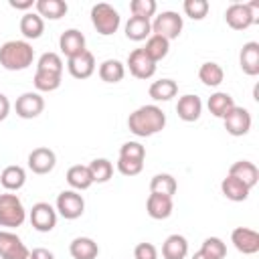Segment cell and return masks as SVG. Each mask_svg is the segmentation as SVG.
Here are the masks:
<instances>
[{"label": "cell", "mask_w": 259, "mask_h": 259, "mask_svg": "<svg viewBox=\"0 0 259 259\" xmlns=\"http://www.w3.org/2000/svg\"><path fill=\"white\" fill-rule=\"evenodd\" d=\"M166 125V113L158 105H142L127 117V127L132 134L140 138L154 136L162 132Z\"/></svg>", "instance_id": "1"}, {"label": "cell", "mask_w": 259, "mask_h": 259, "mask_svg": "<svg viewBox=\"0 0 259 259\" xmlns=\"http://www.w3.org/2000/svg\"><path fill=\"white\" fill-rule=\"evenodd\" d=\"M34 61V49L26 40H8L0 47V65L6 71H24Z\"/></svg>", "instance_id": "2"}, {"label": "cell", "mask_w": 259, "mask_h": 259, "mask_svg": "<svg viewBox=\"0 0 259 259\" xmlns=\"http://www.w3.org/2000/svg\"><path fill=\"white\" fill-rule=\"evenodd\" d=\"M24 219H26V210L22 200L10 192L0 194V227L16 229L24 223Z\"/></svg>", "instance_id": "3"}, {"label": "cell", "mask_w": 259, "mask_h": 259, "mask_svg": "<svg viewBox=\"0 0 259 259\" xmlns=\"http://www.w3.org/2000/svg\"><path fill=\"white\" fill-rule=\"evenodd\" d=\"M91 22H93V26L99 34L109 36L119 28L121 18H119V12L113 6L105 4V2H99L91 8Z\"/></svg>", "instance_id": "4"}, {"label": "cell", "mask_w": 259, "mask_h": 259, "mask_svg": "<svg viewBox=\"0 0 259 259\" xmlns=\"http://www.w3.org/2000/svg\"><path fill=\"white\" fill-rule=\"evenodd\" d=\"M259 6V2H249V4H241L235 2L225 10V20L233 30H247L251 24L257 22L255 18V8Z\"/></svg>", "instance_id": "5"}, {"label": "cell", "mask_w": 259, "mask_h": 259, "mask_svg": "<svg viewBox=\"0 0 259 259\" xmlns=\"http://www.w3.org/2000/svg\"><path fill=\"white\" fill-rule=\"evenodd\" d=\"M182 16L178 12H172V10H166L162 14H158L152 22V34H158L166 40H174L180 36L182 32Z\"/></svg>", "instance_id": "6"}, {"label": "cell", "mask_w": 259, "mask_h": 259, "mask_svg": "<svg viewBox=\"0 0 259 259\" xmlns=\"http://www.w3.org/2000/svg\"><path fill=\"white\" fill-rule=\"evenodd\" d=\"M57 210L63 219L75 221L85 212V200L77 190H63L57 196Z\"/></svg>", "instance_id": "7"}, {"label": "cell", "mask_w": 259, "mask_h": 259, "mask_svg": "<svg viewBox=\"0 0 259 259\" xmlns=\"http://www.w3.org/2000/svg\"><path fill=\"white\" fill-rule=\"evenodd\" d=\"M30 251L12 231H0V259H28Z\"/></svg>", "instance_id": "8"}, {"label": "cell", "mask_w": 259, "mask_h": 259, "mask_svg": "<svg viewBox=\"0 0 259 259\" xmlns=\"http://www.w3.org/2000/svg\"><path fill=\"white\" fill-rule=\"evenodd\" d=\"M28 219H30V225L38 233H49L57 225V210L49 202H36V204H32Z\"/></svg>", "instance_id": "9"}, {"label": "cell", "mask_w": 259, "mask_h": 259, "mask_svg": "<svg viewBox=\"0 0 259 259\" xmlns=\"http://www.w3.org/2000/svg\"><path fill=\"white\" fill-rule=\"evenodd\" d=\"M16 115L22 117V119H32V117H38L45 109V99L40 97V93L36 91H26L22 93L18 99H16Z\"/></svg>", "instance_id": "10"}, {"label": "cell", "mask_w": 259, "mask_h": 259, "mask_svg": "<svg viewBox=\"0 0 259 259\" xmlns=\"http://www.w3.org/2000/svg\"><path fill=\"white\" fill-rule=\"evenodd\" d=\"M223 121H225V130H227L231 136H235V138L245 136V134L251 130V113H249L245 107H239V105H235V107L223 117Z\"/></svg>", "instance_id": "11"}, {"label": "cell", "mask_w": 259, "mask_h": 259, "mask_svg": "<svg viewBox=\"0 0 259 259\" xmlns=\"http://www.w3.org/2000/svg\"><path fill=\"white\" fill-rule=\"evenodd\" d=\"M231 243L243 255H255L259 251V233L247 227H237L231 233Z\"/></svg>", "instance_id": "12"}, {"label": "cell", "mask_w": 259, "mask_h": 259, "mask_svg": "<svg viewBox=\"0 0 259 259\" xmlns=\"http://www.w3.org/2000/svg\"><path fill=\"white\" fill-rule=\"evenodd\" d=\"M127 67H130V73L136 79H150L156 73V63L144 53V49H134L130 53Z\"/></svg>", "instance_id": "13"}, {"label": "cell", "mask_w": 259, "mask_h": 259, "mask_svg": "<svg viewBox=\"0 0 259 259\" xmlns=\"http://www.w3.org/2000/svg\"><path fill=\"white\" fill-rule=\"evenodd\" d=\"M59 49L67 59L81 55L83 51H87L85 49V34L77 28H67L59 38Z\"/></svg>", "instance_id": "14"}, {"label": "cell", "mask_w": 259, "mask_h": 259, "mask_svg": "<svg viewBox=\"0 0 259 259\" xmlns=\"http://www.w3.org/2000/svg\"><path fill=\"white\" fill-rule=\"evenodd\" d=\"M67 69H69L71 77H75V79L91 77L93 71H95V57H93V53L91 51H83L81 55L67 59Z\"/></svg>", "instance_id": "15"}, {"label": "cell", "mask_w": 259, "mask_h": 259, "mask_svg": "<svg viewBox=\"0 0 259 259\" xmlns=\"http://www.w3.org/2000/svg\"><path fill=\"white\" fill-rule=\"evenodd\" d=\"M57 164V156L51 148H34L28 154V168L34 174H49Z\"/></svg>", "instance_id": "16"}, {"label": "cell", "mask_w": 259, "mask_h": 259, "mask_svg": "<svg viewBox=\"0 0 259 259\" xmlns=\"http://www.w3.org/2000/svg\"><path fill=\"white\" fill-rule=\"evenodd\" d=\"M239 63H241V69L245 75H249V77L259 75V42H255V40L245 42L241 49V55H239Z\"/></svg>", "instance_id": "17"}, {"label": "cell", "mask_w": 259, "mask_h": 259, "mask_svg": "<svg viewBox=\"0 0 259 259\" xmlns=\"http://www.w3.org/2000/svg\"><path fill=\"white\" fill-rule=\"evenodd\" d=\"M176 113H178V117L182 121H196L200 117V113H202V101H200V97L198 95H192V93L182 95L178 99V103H176Z\"/></svg>", "instance_id": "18"}, {"label": "cell", "mask_w": 259, "mask_h": 259, "mask_svg": "<svg viewBox=\"0 0 259 259\" xmlns=\"http://www.w3.org/2000/svg\"><path fill=\"white\" fill-rule=\"evenodd\" d=\"M229 176L241 180L247 188H253V186L259 182V170H257V166H255L253 162H249V160H239V162H235V164L229 168Z\"/></svg>", "instance_id": "19"}, {"label": "cell", "mask_w": 259, "mask_h": 259, "mask_svg": "<svg viewBox=\"0 0 259 259\" xmlns=\"http://www.w3.org/2000/svg\"><path fill=\"white\" fill-rule=\"evenodd\" d=\"M172 198L170 196H164V194H150L148 196V202H146V210L152 219L156 221H162V219H168L172 214Z\"/></svg>", "instance_id": "20"}, {"label": "cell", "mask_w": 259, "mask_h": 259, "mask_svg": "<svg viewBox=\"0 0 259 259\" xmlns=\"http://www.w3.org/2000/svg\"><path fill=\"white\" fill-rule=\"evenodd\" d=\"M69 253L73 259H95L99 255V247L91 237H75L69 245Z\"/></svg>", "instance_id": "21"}, {"label": "cell", "mask_w": 259, "mask_h": 259, "mask_svg": "<svg viewBox=\"0 0 259 259\" xmlns=\"http://www.w3.org/2000/svg\"><path fill=\"white\" fill-rule=\"evenodd\" d=\"M34 8H36V14L40 18L45 16L49 20H59L69 10V6H67L65 0H36L34 2Z\"/></svg>", "instance_id": "22"}, {"label": "cell", "mask_w": 259, "mask_h": 259, "mask_svg": "<svg viewBox=\"0 0 259 259\" xmlns=\"http://www.w3.org/2000/svg\"><path fill=\"white\" fill-rule=\"evenodd\" d=\"M125 36L130 40H148L152 36V22L146 18H138V16H130V20L125 22Z\"/></svg>", "instance_id": "23"}, {"label": "cell", "mask_w": 259, "mask_h": 259, "mask_svg": "<svg viewBox=\"0 0 259 259\" xmlns=\"http://www.w3.org/2000/svg\"><path fill=\"white\" fill-rule=\"evenodd\" d=\"M188 255V241L182 235H170L166 237L162 245V257L164 259H184Z\"/></svg>", "instance_id": "24"}, {"label": "cell", "mask_w": 259, "mask_h": 259, "mask_svg": "<svg viewBox=\"0 0 259 259\" xmlns=\"http://www.w3.org/2000/svg\"><path fill=\"white\" fill-rule=\"evenodd\" d=\"M67 182L73 190H87L91 184H93V178H91V172H89V166H83V164H75L67 170Z\"/></svg>", "instance_id": "25"}, {"label": "cell", "mask_w": 259, "mask_h": 259, "mask_svg": "<svg viewBox=\"0 0 259 259\" xmlns=\"http://www.w3.org/2000/svg\"><path fill=\"white\" fill-rule=\"evenodd\" d=\"M221 190H223L225 198H229V200H233V202H243V200H247V196H249V192H251V188H247L241 180H237V178H233V176H229V174H227V178H223Z\"/></svg>", "instance_id": "26"}, {"label": "cell", "mask_w": 259, "mask_h": 259, "mask_svg": "<svg viewBox=\"0 0 259 259\" xmlns=\"http://www.w3.org/2000/svg\"><path fill=\"white\" fill-rule=\"evenodd\" d=\"M0 182L6 190H20L26 182V172L22 166H16V164L6 166L0 174Z\"/></svg>", "instance_id": "27"}, {"label": "cell", "mask_w": 259, "mask_h": 259, "mask_svg": "<svg viewBox=\"0 0 259 259\" xmlns=\"http://www.w3.org/2000/svg\"><path fill=\"white\" fill-rule=\"evenodd\" d=\"M148 93H150V97H152L154 101H170L172 97H176L178 85H176V81H172V79H158V81H154V83L150 85Z\"/></svg>", "instance_id": "28"}, {"label": "cell", "mask_w": 259, "mask_h": 259, "mask_svg": "<svg viewBox=\"0 0 259 259\" xmlns=\"http://www.w3.org/2000/svg\"><path fill=\"white\" fill-rule=\"evenodd\" d=\"M208 111L214 115V117H225L233 107H235V99L229 95V93H225V91H217V93H212L210 97H208Z\"/></svg>", "instance_id": "29"}, {"label": "cell", "mask_w": 259, "mask_h": 259, "mask_svg": "<svg viewBox=\"0 0 259 259\" xmlns=\"http://www.w3.org/2000/svg\"><path fill=\"white\" fill-rule=\"evenodd\" d=\"M20 32L24 38H38L45 32V20L36 12H26L20 18Z\"/></svg>", "instance_id": "30"}, {"label": "cell", "mask_w": 259, "mask_h": 259, "mask_svg": "<svg viewBox=\"0 0 259 259\" xmlns=\"http://www.w3.org/2000/svg\"><path fill=\"white\" fill-rule=\"evenodd\" d=\"M125 75V67L117 59H107L99 65V77L105 83H119Z\"/></svg>", "instance_id": "31"}, {"label": "cell", "mask_w": 259, "mask_h": 259, "mask_svg": "<svg viewBox=\"0 0 259 259\" xmlns=\"http://www.w3.org/2000/svg\"><path fill=\"white\" fill-rule=\"evenodd\" d=\"M198 79H200L206 87H217V85L223 83L225 71H223V67H221L219 63L208 61V63H202V65H200V69H198Z\"/></svg>", "instance_id": "32"}, {"label": "cell", "mask_w": 259, "mask_h": 259, "mask_svg": "<svg viewBox=\"0 0 259 259\" xmlns=\"http://www.w3.org/2000/svg\"><path fill=\"white\" fill-rule=\"evenodd\" d=\"M176 178L172 174H156L152 180H150V190L152 194H164V196H174L176 194Z\"/></svg>", "instance_id": "33"}, {"label": "cell", "mask_w": 259, "mask_h": 259, "mask_svg": "<svg viewBox=\"0 0 259 259\" xmlns=\"http://www.w3.org/2000/svg\"><path fill=\"white\" fill-rule=\"evenodd\" d=\"M168 51H170V40H166V38H162V36H158V34H152V36L146 40V47H144V53H146L154 63L162 61V59L168 55Z\"/></svg>", "instance_id": "34"}, {"label": "cell", "mask_w": 259, "mask_h": 259, "mask_svg": "<svg viewBox=\"0 0 259 259\" xmlns=\"http://www.w3.org/2000/svg\"><path fill=\"white\" fill-rule=\"evenodd\" d=\"M89 172H91L93 182L103 184V182H107V180L113 176V164H111L107 158H95V160L89 164Z\"/></svg>", "instance_id": "35"}, {"label": "cell", "mask_w": 259, "mask_h": 259, "mask_svg": "<svg viewBox=\"0 0 259 259\" xmlns=\"http://www.w3.org/2000/svg\"><path fill=\"white\" fill-rule=\"evenodd\" d=\"M36 71H45V73H55V75H61L63 73V59L57 55V53H42L38 57V63H36Z\"/></svg>", "instance_id": "36"}, {"label": "cell", "mask_w": 259, "mask_h": 259, "mask_svg": "<svg viewBox=\"0 0 259 259\" xmlns=\"http://www.w3.org/2000/svg\"><path fill=\"white\" fill-rule=\"evenodd\" d=\"M32 81H34V87L38 91H45V93H51V91H55V89L61 87V75H55V73L36 71Z\"/></svg>", "instance_id": "37"}, {"label": "cell", "mask_w": 259, "mask_h": 259, "mask_svg": "<svg viewBox=\"0 0 259 259\" xmlns=\"http://www.w3.org/2000/svg\"><path fill=\"white\" fill-rule=\"evenodd\" d=\"M200 253H204L208 259H225V255H227V245H225L223 239H219V237H206V239L202 241Z\"/></svg>", "instance_id": "38"}, {"label": "cell", "mask_w": 259, "mask_h": 259, "mask_svg": "<svg viewBox=\"0 0 259 259\" xmlns=\"http://www.w3.org/2000/svg\"><path fill=\"white\" fill-rule=\"evenodd\" d=\"M156 0H132L130 2V10H132V16H138V18H146L150 20V16L156 14Z\"/></svg>", "instance_id": "39"}, {"label": "cell", "mask_w": 259, "mask_h": 259, "mask_svg": "<svg viewBox=\"0 0 259 259\" xmlns=\"http://www.w3.org/2000/svg\"><path fill=\"white\" fill-rule=\"evenodd\" d=\"M208 2L206 0H184V12L192 20H202L208 14Z\"/></svg>", "instance_id": "40"}, {"label": "cell", "mask_w": 259, "mask_h": 259, "mask_svg": "<svg viewBox=\"0 0 259 259\" xmlns=\"http://www.w3.org/2000/svg\"><path fill=\"white\" fill-rule=\"evenodd\" d=\"M119 158L144 162V158H146V148H144L140 142H125V144L119 148Z\"/></svg>", "instance_id": "41"}, {"label": "cell", "mask_w": 259, "mask_h": 259, "mask_svg": "<svg viewBox=\"0 0 259 259\" xmlns=\"http://www.w3.org/2000/svg\"><path fill=\"white\" fill-rule=\"evenodd\" d=\"M144 168V162H138V160H127V158H119L117 160V170L123 174V176H136L140 174Z\"/></svg>", "instance_id": "42"}, {"label": "cell", "mask_w": 259, "mask_h": 259, "mask_svg": "<svg viewBox=\"0 0 259 259\" xmlns=\"http://www.w3.org/2000/svg\"><path fill=\"white\" fill-rule=\"evenodd\" d=\"M136 259H158V249L152 243H138L134 249Z\"/></svg>", "instance_id": "43"}, {"label": "cell", "mask_w": 259, "mask_h": 259, "mask_svg": "<svg viewBox=\"0 0 259 259\" xmlns=\"http://www.w3.org/2000/svg\"><path fill=\"white\" fill-rule=\"evenodd\" d=\"M28 259H55V255L49 249H45V247H36V249L30 251Z\"/></svg>", "instance_id": "44"}, {"label": "cell", "mask_w": 259, "mask_h": 259, "mask_svg": "<svg viewBox=\"0 0 259 259\" xmlns=\"http://www.w3.org/2000/svg\"><path fill=\"white\" fill-rule=\"evenodd\" d=\"M8 113H10V101L4 93H0V121H4L8 117Z\"/></svg>", "instance_id": "45"}, {"label": "cell", "mask_w": 259, "mask_h": 259, "mask_svg": "<svg viewBox=\"0 0 259 259\" xmlns=\"http://www.w3.org/2000/svg\"><path fill=\"white\" fill-rule=\"evenodd\" d=\"M32 0H10V6L16 8V10H26V8H32Z\"/></svg>", "instance_id": "46"}, {"label": "cell", "mask_w": 259, "mask_h": 259, "mask_svg": "<svg viewBox=\"0 0 259 259\" xmlns=\"http://www.w3.org/2000/svg\"><path fill=\"white\" fill-rule=\"evenodd\" d=\"M192 259H208V257H206L204 253H200V251H196V253L192 255Z\"/></svg>", "instance_id": "47"}]
</instances>
